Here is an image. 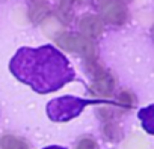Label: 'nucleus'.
Here are the masks:
<instances>
[{
    "mask_svg": "<svg viewBox=\"0 0 154 149\" xmlns=\"http://www.w3.org/2000/svg\"><path fill=\"white\" fill-rule=\"evenodd\" d=\"M11 74L38 94H51L75 79L65 54L53 45L18 48L9 62Z\"/></svg>",
    "mask_w": 154,
    "mask_h": 149,
    "instance_id": "1",
    "label": "nucleus"
},
{
    "mask_svg": "<svg viewBox=\"0 0 154 149\" xmlns=\"http://www.w3.org/2000/svg\"><path fill=\"white\" fill-rule=\"evenodd\" d=\"M88 104H92V101H88L79 97L63 95V97L51 100L45 107V113L48 119L53 122H68L79 116Z\"/></svg>",
    "mask_w": 154,
    "mask_h": 149,
    "instance_id": "2",
    "label": "nucleus"
},
{
    "mask_svg": "<svg viewBox=\"0 0 154 149\" xmlns=\"http://www.w3.org/2000/svg\"><path fill=\"white\" fill-rule=\"evenodd\" d=\"M57 45L66 51H74V53H82L86 60H92L95 59V45L89 41V38L80 35V33H62L57 36L56 39Z\"/></svg>",
    "mask_w": 154,
    "mask_h": 149,
    "instance_id": "3",
    "label": "nucleus"
},
{
    "mask_svg": "<svg viewBox=\"0 0 154 149\" xmlns=\"http://www.w3.org/2000/svg\"><path fill=\"white\" fill-rule=\"evenodd\" d=\"M101 14H103L104 21H107L109 24H113V26H121L127 20L125 6L119 2H115V0H112L106 6L101 8Z\"/></svg>",
    "mask_w": 154,
    "mask_h": 149,
    "instance_id": "4",
    "label": "nucleus"
},
{
    "mask_svg": "<svg viewBox=\"0 0 154 149\" xmlns=\"http://www.w3.org/2000/svg\"><path fill=\"white\" fill-rule=\"evenodd\" d=\"M79 30L86 38H97L103 32V20L97 15H85L79 21Z\"/></svg>",
    "mask_w": 154,
    "mask_h": 149,
    "instance_id": "5",
    "label": "nucleus"
},
{
    "mask_svg": "<svg viewBox=\"0 0 154 149\" xmlns=\"http://www.w3.org/2000/svg\"><path fill=\"white\" fill-rule=\"evenodd\" d=\"M113 88H115V80L112 79V76L103 72V74H100L98 77H95V82L91 85L89 91L94 95L107 97V95H110L113 92Z\"/></svg>",
    "mask_w": 154,
    "mask_h": 149,
    "instance_id": "6",
    "label": "nucleus"
},
{
    "mask_svg": "<svg viewBox=\"0 0 154 149\" xmlns=\"http://www.w3.org/2000/svg\"><path fill=\"white\" fill-rule=\"evenodd\" d=\"M80 2L82 0H60L59 2V17H60L62 23L68 24L72 20L74 11L80 5Z\"/></svg>",
    "mask_w": 154,
    "mask_h": 149,
    "instance_id": "7",
    "label": "nucleus"
},
{
    "mask_svg": "<svg viewBox=\"0 0 154 149\" xmlns=\"http://www.w3.org/2000/svg\"><path fill=\"white\" fill-rule=\"evenodd\" d=\"M139 119L142 122L143 130L149 134H154V104L142 109L139 112Z\"/></svg>",
    "mask_w": 154,
    "mask_h": 149,
    "instance_id": "8",
    "label": "nucleus"
},
{
    "mask_svg": "<svg viewBox=\"0 0 154 149\" xmlns=\"http://www.w3.org/2000/svg\"><path fill=\"white\" fill-rule=\"evenodd\" d=\"M0 148L2 149H29V145L11 134H5L0 137Z\"/></svg>",
    "mask_w": 154,
    "mask_h": 149,
    "instance_id": "9",
    "label": "nucleus"
},
{
    "mask_svg": "<svg viewBox=\"0 0 154 149\" xmlns=\"http://www.w3.org/2000/svg\"><path fill=\"white\" fill-rule=\"evenodd\" d=\"M47 14H48V6L45 3H42V5H32V8L29 11V17H30V20L33 23L42 21L47 17Z\"/></svg>",
    "mask_w": 154,
    "mask_h": 149,
    "instance_id": "10",
    "label": "nucleus"
},
{
    "mask_svg": "<svg viewBox=\"0 0 154 149\" xmlns=\"http://www.w3.org/2000/svg\"><path fill=\"white\" fill-rule=\"evenodd\" d=\"M75 149H98V146H97L95 140H92L89 137H85V139H80L79 140Z\"/></svg>",
    "mask_w": 154,
    "mask_h": 149,
    "instance_id": "11",
    "label": "nucleus"
},
{
    "mask_svg": "<svg viewBox=\"0 0 154 149\" xmlns=\"http://www.w3.org/2000/svg\"><path fill=\"white\" fill-rule=\"evenodd\" d=\"M119 101H121L124 106H127V107H131V106H133V97H131L128 92H122V94L119 95Z\"/></svg>",
    "mask_w": 154,
    "mask_h": 149,
    "instance_id": "12",
    "label": "nucleus"
},
{
    "mask_svg": "<svg viewBox=\"0 0 154 149\" xmlns=\"http://www.w3.org/2000/svg\"><path fill=\"white\" fill-rule=\"evenodd\" d=\"M109 2H112V0H91V5H92L94 8L101 9V8H103V6H106Z\"/></svg>",
    "mask_w": 154,
    "mask_h": 149,
    "instance_id": "13",
    "label": "nucleus"
},
{
    "mask_svg": "<svg viewBox=\"0 0 154 149\" xmlns=\"http://www.w3.org/2000/svg\"><path fill=\"white\" fill-rule=\"evenodd\" d=\"M47 0H30V3L32 5H42V3H45Z\"/></svg>",
    "mask_w": 154,
    "mask_h": 149,
    "instance_id": "14",
    "label": "nucleus"
},
{
    "mask_svg": "<svg viewBox=\"0 0 154 149\" xmlns=\"http://www.w3.org/2000/svg\"><path fill=\"white\" fill-rule=\"evenodd\" d=\"M42 149H66L63 146H56V145H51V146H47V148H42Z\"/></svg>",
    "mask_w": 154,
    "mask_h": 149,
    "instance_id": "15",
    "label": "nucleus"
},
{
    "mask_svg": "<svg viewBox=\"0 0 154 149\" xmlns=\"http://www.w3.org/2000/svg\"><path fill=\"white\" fill-rule=\"evenodd\" d=\"M119 2H130V0H119Z\"/></svg>",
    "mask_w": 154,
    "mask_h": 149,
    "instance_id": "16",
    "label": "nucleus"
}]
</instances>
